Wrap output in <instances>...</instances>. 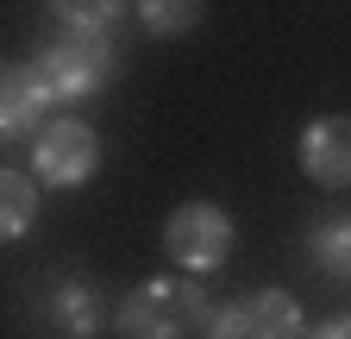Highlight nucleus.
Listing matches in <instances>:
<instances>
[{"instance_id": "7ed1b4c3", "label": "nucleus", "mask_w": 351, "mask_h": 339, "mask_svg": "<svg viewBox=\"0 0 351 339\" xmlns=\"http://www.w3.org/2000/svg\"><path fill=\"white\" fill-rule=\"evenodd\" d=\"M163 251H169L176 270L213 277L219 264L232 258V214H226V207H213V201H182L163 220Z\"/></svg>"}, {"instance_id": "1a4fd4ad", "label": "nucleus", "mask_w": 351, "mask_h": 339, "mask_svg": "<svg viewBox=\"0 0 351 339\" xmlns=\"http://www.w3.org/2000/svg\"><path fill=\"white\" fill-rule=\"evenodd\" d=\"M32 220H38V176L32 170H7L0 176V233H7V245L25 239Z\"/></svg>"}, {"instance_id": "423d86ee", "label": "nucleus", "mask_w": 351, "mask_h": 339, "mask_svg": "<svg viewBox=\"0 0 351 339\" xmlns=\"http://www.w3.org/2000/svg\"><path fill=\"white\" fill-rule=\"evenodd\" d=\"M51 89H44V75L32 63H7L0 75V132L7 139H38L44 126H51Z\"/></svg>"}, {"instance_id": "9b49d317", "label": "nucleus", "mask_w": 351, "mask_h": 339, "mask_svg": "<svg viewBox=\"0 0 351 339\" xmlns=\"http://www.w3.org/2000/svg\"><path fill=\"white\" fill-rule=\"evenodd\" d=\"M125 19V7H113V0H69V7L51 13V25H75V32H95V38H113V25Z\"/></svg>"}, {"instance_id": "20e7f679", "label": "nucleus", "mask_w": 351, "mask_h": 339, "mask_svg": "<svg viewBox=\"0 0 351 339\" xmlns=\"http://www.w3.org/2000/svg\"><path fill=\"white\" fill-rule=\"evenodd\" d=\"M95 163H101V139H95V126L75 119V113L51 119L32 139V176L51 183V189H82L95 176Z\"/></svg>"}, {"instance_id": "6e6552de", "label": "nucleus", "mask_w": 351, "mask_h": 339, "mask_svg": "<svg viewBox=\"0 0 351 339\" xmlns=\"http://www.w3.org/2000/svg\"><path fill=\"white\" fill-rule=\"evenodd\" d=\"M44 327H51L57 339H95L107 327V308H101L95 283H82V277L57 283L51 295H44Z\"/></svg>"}, {"instance_id": "f03ea898", "label": "nucleus", "mask_w": 351, "mask_h": 339, "mask_svg": "<svg viewBox=\"0 0 351 339\" xmlns=\"http://www.w3.org/2000/svg\"><path fill=\"white\" fill-rule=\"evenodd\" d=\"M207 320H213V302L195 277H151L138 289H125L119 308H113L119 339H182Z\"/></svg>"}, {"instance_id": "f257e3e1", "label": "nucleus", "mask_w": 351, "mask_h": 339, "mask_svg": "<svg viewBox=\"0 0 351 339\" xmlns=\"http://www.w3.org/2000/svg\"><path fill=\"white\" fill-rule=\"evenodd\" d=\"M25 63L44 75L51 101H95L119 69V45L113 38H95V32H75V25H51Z\"/></svg>"}, {"instance_id": "39448f33", "label": "nucleus", "mask_w": 351, "mask_h": 339, "mask_svg": "<svg viewBox=\"0 0 351 339\" xmlns=\"http://www.w3.org/2000/svg\"><path fill=\"white\" fill-rule=\"evenodd\" d=\"M301 333H307V320L289 289L239 295V302L213 308V320H207V339H301Z\"/></svg>"}, {"instance_id": "0eeeda50", "label": "nucleus", "mask_w": 351, "mask_h": 339, "mask_svg": "<svg viewBox=\"0 0 351 339\" xmlns=\"http://www.w3.org/2000/svg\"><path fill=\"white\" fill-rule=\"evenodd\" d=\"M301 170L326 189L351 183V113H320L301 132Z\"/></svg>"}, {"instance_id": "f8f14e48", "label": "nucleus", "mask_w": 351, "mask_h": 339, "mask_svg": "<svg viewBox=\"0 0 351 339\" xmlns=\"http://www.w3.org/2000/svg\"><path fill=\"white\" fill-rule=\"evenodd\" d=\"M138 19H145L151 32L176 38V32H189V25L201 19V7H195V0H145V7H138Z\"/></svg>"}, {"instance_id": "9d476101", "label": "nucleus", "mask_w": 351, "mask_h": 339, "mask_svg": "<svg viewBox=\"0 0 351 339\" xmlns=\"http://www.w3.org/2000/svg\"><path fill=\"white\" fill-rule=\"evenodd\" d=\"M307 258H314L326 277L351 283V214H326L320 226H307Z\"/></svg>"}, {"instance_id": "ddd939ff", "label": "nucleus", "mask_w": 351, "mask_h": 339, "mask_svg": "<svg viewBox=\"0 0 351 339\" xmlns=\"http://www.w3.org/2000/svg\"><path fill=\"white\" fill-rule=\"evenodd\" d=\"M307 339H351V314H332L326 327H314V333H307Z\"/></svg>"}]
</instances>
